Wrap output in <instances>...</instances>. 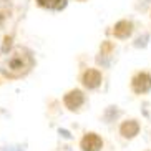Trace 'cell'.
Wrapping results in <instances>:
<instances>
[{"label":"cell","mask_w":151,"mask_h":151,"mask_svg":"<svg viewBox=\"0 0 151 151\" xmlns=\"http://www.w3.org/2000/svg\"><path fill=\"white\" fill-rule=\"evenodd\" d=\"M120 131H121V134H123L124 138H133V136H136L138 131H139V124H138V121H134V120L124 121V123L121 124Z\"/></svg>","instance_id":"cell-7"},{"label":"cell","mask_w":151,"mask_h":151,"mask_svg":"<svg viewBox=\"0 0 151 151\" xmlns=\"http://www.w3.org/2000/svg\"><path fill=\"white\" fill-rule=\"evenodd\" d=\"M83 93H81L80 90H71V91H68L67 95H65V98H63V101H65V105H67V108H70V110H76V108H80L81 105H83Z\"/></svg>","instance_id":"cell-4"},{"label":"cell","mask_w":151,"mask_h":151,"mask_svg":"<svg viewBox=\"0 0 151 151\" xmlns=\"http://www.w3.org/2000/svg\"><path fill=\"white\" fill-rule=\"evenodd\" d=\"M101 83V73L98 70H86L83 73V85L86 88H96Z\"/></svg>","instance_id":"cell-5"},{"label":"cell","mask_w":151,"mask_h":151,"mask_svg":"<svg viewBox=\"0 0 151 151\" xmlns=\"http://www.w3.org/2000/svg\"><path fill=\"white\" fill-rule=\"evenodd\" d=\"M42 7L45 9H50V10H62L65 9L67 5V0H37Z\"/></svg>","instance_id":"cell-8"},{"label":"cell","mask_w":151,"mask_h":151,"mask_svg":"<svg viewBox=\"0 0 151 151\" xmlns=\"http://www.w3.org/2000/svg\"><path fill=\"white\" fill-rule=\"evenodd\" d=\"M80 146H81L83 151H98L100 148L103 146V141H101V138L98 136V134L88 133V134H85L83 136Z\"/></svg>","instance_id":"cell-3"},{"label":"cell","mask_w":151,"mask_h":151,"mask_svg":"<svg viewBox=\"0 0 151 151\" xmlns=\"http://www.w3.org/2000/svg\"><path fill=\"white\" fill-rule=\"evenodd\" d=\"M33 65H35V60H33L32 52L18 47L5 58V62L2 63V71L10 78H18V76L27 75L33 68Z\"/></svg>","instance_id":"cell-1"},{"label":"cell","mask_w":151,"mask_h":151,"mask_svg":"<svg viewBox=\"0 0 151 151\" xmlns=\"http://www.w3.org/2000/svg\"><path fill=\"white\" fill-rule=\"evenodd\" d=\"M131 32H133V23L128 22V20H121L115 25L113 28V33H115L116 38H126V37L131 35Z\"/></svg>","instance_id":"cell-6"},{"label":"cell","mask_w":151,"mask_h":151,"mask_svg":"<svg viewBox=\"0 0 151 151\" xmlns=\"http://www.w3.org/2000/svg\"><path fill=\"white\" fill-rule=\"evenodd\" d=\"M134 93H146L151 90V76L148 73H138L131 81Z\"/></svg>","instance_id":"cell-2"}]
</instances>
